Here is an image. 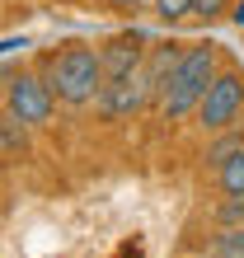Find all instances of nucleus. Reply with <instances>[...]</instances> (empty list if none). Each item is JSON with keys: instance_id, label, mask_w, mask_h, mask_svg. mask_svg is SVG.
<instances>
[{"instance_id": "f257e3e1", "label": "nucleus", "mask_w": 244, "mask_h": 258, "mask_svg": "<svg viewBox=\"0 0 244 258\" xmlns=\"http://www.w3.org/2000/svg\"><path fill=\"white\" fill-rule=\"evenodd\" d=\"M38 71H42V80L52 85V94L66 108H85L103 89V56H99L94 42H66L61 52L42 56Z\"/></svg>"}, {"instance_id": "f03ea898", "label": "nucleus", "mask_w": 244, "mask_h": 258, "mask_svg": "<svg viewBox=\"0 0 244 258\" xmlns=\"http://www.w3.org/2000/svg\"><path fill=\"white\" fill-rule=\"evenodd\" d=\"M216 71H221V47L216 42H193V47H183V61H178V71H174V80H169V89H164L155 113L164 122L193 117L202 94H207V85L216 80Z\"/></svg>"}, {"instance_id": "7ed1b4c3", "label": "nucleus", "mask_w": 244, "mask_h": 258, "mask_svg": "<svg viewBox=\"0 0 244 258\" xmlns=\"http://www.w3.org/2000/svg\"><path fill=\"white\" fill-rule=\"evenodd\" d=\"M193 117H197V127H202V136L244 122V71L221 66L216 80L207 85V94H202V103H197Z\"/></svg>"}, {"instance_id": "20e7f679", "label": "nucleus", "mask_w": 244, "mask_h": 258, "mask_svg": "<svg viewBox=\"0 0 244 258\" xmlns=\"http://www.w3.org/2000/svg\"><path fill=\"white\" fill-rule=\"evenodd\" d=\"M56 94H52V85L42 80V71H14L5 75V108L19 117L24 127H47L52 117H56Z\"/></svg>"}, {"instance_id": "39448f33", "label": "nucleus", "mask_w": 244, "mask_h": 258, "mask_svg": "<svg viewBox=\"0 0 244 258\" xmlns=\"http://www.w3.org/2000/svg\"><path fill=\"white\" fill-rule=\"evenodd\" d=\"M94 108H99V117H108V122H122V117L146 113L150 108V94H146L141 71L127 75V80H103V89L94 94Z\"/></svg>"}, {"instance_id": "423d86ee", "label": "nucleus", "mask_w": 244, "mask_h": 258, "mask_svg": "<svg viewBox=\"0 0 244 258\" xmlns=\"http://www.w3.org/2000/svg\"><path fill=\"white\" fill-rule=\"evenodd\" d=\"M146 33H136V28H127V33H113L108 42H99V56H103V80H127V75L141 71L146 61Z\"/></svg>"}, {"instance_id": "0eeeda50", "label": "nucleus", "mask_w": 244, "mask_h": 258, "mask_svg": "<svg viewBox=\"0 0 244 258\" xmlns=\"http://www.w3.org/2000/svg\"><path fill=\"white\" fill-rule=\"evenodd\" d=\"M178 61H183V47H178V42H150V47H146L141 80H146V94H150V108H160V99H164V89H169Z\"/></svg>"}, {"instance_id": "6e6552de", "label": "nucleus", "mask_w": 244, "mask_h": 258, "mask_svg": "<svg viewBox=\"0 0 244 258\" xmlns=\"http://www.w3.org/2000/svg\"><path fill=\"white\" fill-rule=\"evenodd\" d=\"M235 150H244V122L225 127V132H211L207 136V150H202V164H207V169H216V164H225Z\"/></svg>"}, {"instance_id": "1a4fd4ad", "label": "nucleus", "mask_w": 244, "mask_h": 258, "mask_svg": "<svg viewBox=\"0 0 244 258\" xmlns=\"http://www.w3.org/2000/svg\"><path fill=\"white\" fill-rule=\"evenodd\" d=\"M28 132H33V127H24L19 117H14V113L5 108V113H0V155L19 160L24 150H28Z\"/></svg>"}, {"instance_id": "9d476101", "label": "nucleus", "mask_w": 244, "mask_h": 258, "mask_svg": "<svg viewBox=\"0 0 244 258\" xmlns=\"http://www.w3.org/2000/svg\"><path fill=\"white\" fill-rule=\"evenodd\" d=\"M216 188H221V197H239L244 192V150H235L225 164H216Z\"/></svg>"}, {"instance_id": "9b49d317", "label": "nucleus", "mask_w": 244, "mask_h": 258, "mask_svg": "<svg viewBox=\"0 0 244 258\" xmlns=\"http://www.w3.org/2000/svg\"><path fill=\"white\" fill-rule=\"evenodd\" d=\"M207 249L216 258H244V225H216V235H211Z\"/></svg>"}, {"instance_id": "f8f14e48", "label": "nucleus", "mask_w": 244, "mask_h": 258, "mask_svg": "<svg viewBox=\"0 0 244 258\" xmlns=\"http://www.w3.org/2000/svg\"><path fill=\"white\" fill-rule=\"evenodd\" d=\"M211 221L216 225H244V192L239 197H221V202L211 207Z\"/></svg>"}, {"instance_id": "ddd939ff", "label": "nucleus", "mask_w": 244, "mask_h": 258, "mask_svg": "<svg viewBox=\"0 0 244 258\" xmlns=\"http://www.w3.org/2000/svg\"><path fill=\"white\" fill-rule=\"evenodd\" d=\"M150 10H155L164 24H178V19L193 14V0H150Z\"/></svg>"}, {"instance_id": "4468645a", "label": "nucleus", "mask_w": 244, "mask_h": 258, "mask_svg": "<svg viewBox=\"0 0 244 258\" xmlns=\"http://www.w3.org/2000/svg\"><path fill=\"white\" fill-rule=\"evenodd\" d=\"M235 0H193V14L197 19H216V14H230Z\"/></svg>"}, {"instance_id": "2eb2a0df", "label": "nucleus", "mask_w": 244, "mask_h": 258, "mask_svg": "<svg viewBox=\"0 0 244 258\" xmlns=\"http://www.w3.org/2000/svg\"><path fill=\"white\" fill-rule=\"evenodd\" d=\"M230 24L244 33V0H235V5H230Z\"/></svg>"}, {"instance_id": "dca6fc26", "label": "nucleus", "mask_w": 244, "mask_h": 258, "mask_svg": "<svg viewBox=\"0 0 244 258\" xmlns=\"http://www.w3.org/2000/svg\"><path fill=\"white\" fill-rule=\"evenodd\" d=\"M14 47H28V38H0V56L14 52Z\"/></svg>"}, {"instance_id": "f3484780", "label": "nucleus", "mask_w": 244, "mask_h": 258, "mask_svg": "<svg viewBox=\"0 0 244 258\" xmlns=\"http://www.w3.org/2000/svg\"><path fill=\"white\" fill-rule=\"evenodd\" d=\"M188 258H216V253H211V249H202V253H188Z\"/></svg>"}]
</instances>
